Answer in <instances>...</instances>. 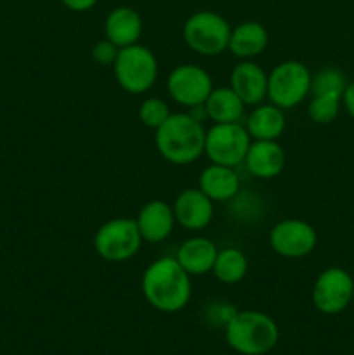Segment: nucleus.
<instances>
[{"instance_id":"1","label":"nucleus","mask_w":354,"mask_h":355,"mask_svg":"<svg viewBox=\"0 0 354 355\" xmlns=\"http://www.w3.org/2000/svg\"><path fill=\"white\" fill-rule=\"evenodd\" d=\"M141 290L146 302L165 314L183 311L193 293L191 276L180 267L176 257H162L149 263L142 272Z\"/></svg>"},{"instance_id":"2","label":"nucleus","mask_w":354,"mask_h":355,"mask_svg":"<svg viewBox=\"0 0 354 355\" xmlns=\"http://www.w3.org/2000/svg\"><path fill=\"white\" fill-rule=\"evenodd\" d=\"M203 123L189 113H172L155 130V146L160 156L172 165H189L205 153Z\"/></svg>"},{"instance_id":"3","label":"nucleus","mask_w":354,"mask_h":355,"mask_svg":"<svg viewBox=\"0 0 354 355\" xmlns=\"http://www.w3.org/2000/svg\"><path fill=\"white\" fill-rule=\"evenodd\" d=\"M280 329L271 315L259 311L235 312L226 322V342L242 355H264L274 349Z\"/></svg>"},{"instance_id":"4","label":"nucleus","mask_w":354,"mask_h":355,"mask_svg":"<svg viewBox=\"0 0 354 355\" xmlns=\"http://www.w3.org/2000/svg\"><path fill=\"white\" fill-rule=\"evenodd\" d=\"M115 80L128 94H144L158 78V61L151 49L134 44L118 51L113 64Z\"/></svg>"},{"instance_id":"5","label":"nucleus","mask_w":354,"mask_h":355,"mask_svg":"<svg viewBox=\"0 0 354 355\" xmlns=\"http://www.w3.org/2000/svg\"><path fill=\"white\" fill-rule=\"evenodd\" d=\"M231 24L214 10H198L191 14L183 26V38L196 54L212 58L228 51Z\"/></svg>"},{"instance_id":"6","label":"nucleus","mask_w":354,"mask_h":355,"mask_svg":"<svg viewBox=\"0 0 354 355\" xmlns=\"http://www.w3.org/2000/svg\"><path fill=\"white\" fill-rule=\"evenodd\" d=\"M312 75L301 61H283L267 75V99L281 110L298 106L311 94Z\"/></svg>"},{"instance_id":"7","label":"nucleus","mask_w":354,"mask_h":355,"mask_svg":"<svg viewBox=\"0 0 354 355\" xmlns=\"http://www.w3.org/2000/svg\"><path fill=\"white\" fill-rule=\"evenodd\" d=\"M142 238L134 218H111L94 234V250L103 260L121 263L137 255Z\"/></svg>"},{"instance_id":"8","label":"nucleus","mask_w":354,"mask_h":355,"mask_svg":"<svg viewBox=\"0 0 354 355\" xmlns=\"http://www.w3.org/2000/svg\"><path fill=\"white\" fill-rule=\"evenodd\" d=\"M248 132L245 125L236 123H214L205 134L203 155L215 165L236 166L243 165L250 148Z\"/></svg>"},{"instance_id":"9","label":"nucleus","mask_w":354,"mask_h":355,"mask_svg":"<svg viewBox=\"0 0 354 355\" xmlns=\"http://www.w3.org/2000/svg\"><path fill=\"white\" fill-rule=\"evenodd\" d=\"M354 297V277L342 267L323 270L312 286V304L325 315L340 314L349 307Z\"/></svg>"},{"instance_id":"10","label":"nucleus","mask_w":354,"mask_h":355,"mask_svg":"<svg viewBox=\"0 0 354 355\" xmlns=\"http://www.w3.org/2000/svg\"><path fill=\"white\" fill-rule=\"evenodd\" d=\"M318 245V232L302 218H285L274 224L269 232V246L285 259L307 257Z\"/></svg>"},{"instance_id":"11","label":"nucleus","mask_w":354,"mask_h":355,"mask_svg":"<svg viewBox=\"0 0 354 355\" xmlns=\"http://www.w3.org/2000/svg\"><path fill=\"white\" fill-rule=\"evenodd\" d=\"M212 90V76L198 64H180L167 76V92L184 107L205 104Z\"/></svg>"},{"instance_id":"12","label":"nucleus","mask_w":354,"mask_h":355,"mask_svg":"<svg viewBox=\"0 0 354 355\" xmlns=\"http://www.w3.org/2000/svg\"><path fill=\"white\" fill-rule=\"evenodd\" d=\"M176 222L187 231H201L214 218V201L198 187H187L177 194L172 205Z\"/></svg>"},{"instance_id":"13","label":"nucleus","mask_w":354,"mask_h":355,"mask_svg":"<svg viewBox=\"0 0 354 355\" xmlns=\"http://www.w3.org/2000/svg\"><path fill=\"white\" fill-rule=\"evenodd\" d=\"M135 224L142 241L162 243L172 234L177 222L172 205L162 200H151L139 210Z\"/></svg>"},{"instance_id":"14","label":"nucleus","mask_w":354,"mask_h":355,"mask_svg":"<svg viewBox=\"0 0 354 355\" xmlns=\"http://www.w3.org/2000/svg\"><path fill=\"white\" fill-rule=\"evenodd\" d=\"M229 87L245 106H257L267 99V73L253 61H242L233 68Z\"/></svg>"},{"instance_id":"15","label":"nucleus","mask_w":354,"mask_h":355,"mask_svg":"<svg viewBox=\"0 0 354 355\" xmlns=\"http://www.w3.org/2000/svg\"><path fill=\"white\" fill-rule=\"evenodd\" d=\"M285 159V151L278 141H252L243 165L250 175L269 180L283 172Z\"/></svg>"},{"instance_id":"16","label":"nucleus","mask_w":354,"mask_h":355,"mask_svg":"<svg viewBox=\"0 0 354 355\" xmlns=\"http://www.w3.org/2000/svg\"><path fill=\"white\" fill-rule=\"evenodd\" d=\"M242 180L233 166L210 163L198 175V189L212 201H229L239 193Z\"/></svg>"},{"instance_id":"17","label":"nucleus","mask_w":354,"mask_h":355,"mask_svg":"<svg viewBox=\"0 0 354 355\" xmlns=\"http://www.w3.org/2000/svg\"><path fill=\"white\" fill-rule=\"evenodd\" d=\"M217 253L219 248L212 239L205 236H194L179 246L176 259L189 276H203L212 272Z\"/></svg>"},{"instance_id":"18","label":"nucleus","mask_w":354,"mask_h":355,"mask_svg":"<svg viewBox=\"0 0 354 355\" xmlns=\"http://www.w3.org/2000/svg\"><path fill=\"white\" fill-rule=\"evenodd\" d=\"M141 33L142 19L132 7H115L104 21V35L120 49L137 44Z\"/></svg>"},{"instance_id":"19","label":"nucleus","mask_w":354,"mask_h":355,"mask_svg":"<svg viewBox=\"0 0 354 355\" xmlns=\"http://www.w3.org/2000/svg\"><path fill=\"white\" fill-rule=\"evenodd\" d=\"M269 42V33L264 24L257 21H245L231 30L228 51L242 61H252L262 54Z\"/></svg>"},{"instance_id":"20","label":"nucleus","mask_w":354,"mask_h":355,"mask_svg":"<svg viewBox=\"0 0 354 355\" xmlns=\"http://www.w3.org/2000/svg\"><path fill=\"white\" fill-rule=\"evenodd\" d=\"M287 127L281 107L274 104H257L246 118L245 128L252 141H278Z\"/></svg>"},{"instance_id":"21","label":"nucleus","mask_w":354,"mask_h":355,"mask_svg":"<svg viewBox=\"0 0 354 355\" xmlns=\"http://www.w3.org/2000/svg\"><path fill=\"white\" fill-rule=\"evenodd\" d=\"M208 120L214 123H236L242 120L245 103L238 97V94L231 87H219L210 92L205 101Z\"/></svg>"},{"instance_id":"22","label":"nucleus","mask_w":354,"mask_h":355,"mask_svg":"<svg viewBox=\"0 0 354 355\" xmlns=\"http://www.w3.org/2000/svg\"><path fill=\"white\" fill-rule=\"evenodd\" d=\"M215 279L224 284H236L248 272V260L246 255L238 248H222L215 257L214 267H212Z\"/></svg>"},{"instance_id":"23","label":"nucleus","mask_w":354,"mask_h":355,"mask_svg":"<svg viewBox=\"0 0 354 355\" xmlns=\"http://www.w3.org/2000/svg\"><path fill=\"white\" fill-rule=\"evenodd\" d=\"M346 87V75L339 68H332V66L319 69L316 75H312L311 80L312 96H335L342 99Z\"/></svg>"},{"instance_id":"24","label":"nucleus","mask_w":354,"mask_h":355,"mask_svg":"<svg viewBox=\"0 0 354 355\" xmlns=\"http://www.w3.org/2000/svg\"><path fill=\"white\" fill-rule=\"evenodd\" d=\"M342 99L335 96H312L307 114L316 125H330L340 111Z\"/></svg>"},{"instance_id":"25","label":"nucleus","mask_w":354,"mask_h":355,"mask_svg":"<svg viewBox=\"0 0 354 355\" xmlns=\"http://www.w3.org/2000/svg\"><path fill=\"white\" fill-rule=\"evenodd\" d=\"M170 110H169V104L165 103L163 99L160 97H148L141 103L139 106V120L144 127L153 128L156 130L158 127H162L163 121L170 116Z\"/></svg>"},{"instance_id":"26","label":"nucleus","mask_w":354,"mask_h":355,"mask_svg":"<svg viewBox=\"0 0 354 355\" xmlns=\"http://www.w3.org/2000/svg\"><path fill=\"white\" fill-rule=\"evenodd\" d=\"M118 51H120V47H117V45L111 40H108V38H103V40H99L94 45L92 51H90V55H92V59L97 64L113 66L115 61H117Z\"/></svg>"},{"instance_id":"27","label":"nucleus","mask_w":354,"mask_h":355,"mask_svg":"<svg viewBox=\"0 0 354 355\" xmlns=\"http://www.w3.org/2000/svg\"><path fill=\"white\" fill-rule=\"evenodd\" d=\"M99 0H61L65 7H68L73 12H85V10L92 9Z\"/></svg>"},{"instance_id":"28","label":"nucleus","mask_w":354,"mask_h":355,"mask_svg":"<svg viewBox=\"0 0 354 355\" xmlns=\"http://www.w3.org/2000/svg\"><path fill=\"white\" fill-rule=\"evenodd\" d=\"M342 103L344 107L347 110V113L351 114V118H354V82L347 83L346 90L342 94Z\"/></svg>"},{"instance_id":"29","label":"nucleus","mask_w":354,"mask_h":355,"mask_svg":"<svg viewBox=\"0 0 354 355\" xmlns=\"http://www.w3.org/2000/svg\"><path fill=\"white\" fill-rule=\"evenodd\" d=\"M353 302H354V297H353Z\"/></svg>"}]
</instances>
